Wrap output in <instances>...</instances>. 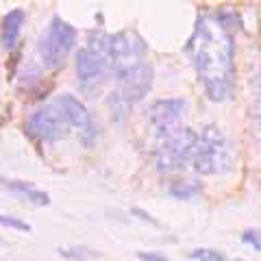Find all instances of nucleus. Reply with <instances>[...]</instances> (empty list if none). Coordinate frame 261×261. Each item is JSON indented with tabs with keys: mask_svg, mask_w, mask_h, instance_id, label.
Masks as SVG:
<instances>
[{
	"mask_svg": "<svg viewBox=\"0 0 261 261\" xmlns=\"http://www.w3.org/2000/svg\"><path fill=\"white\" fill-rule=\"evenodd\" d=\"M185 50L209 100H231L235 81L233 37L224 24L211 15H200Z\"/></svg>",
	"mask_w": 261,
	"mask_h": 261,
	"instance_id": "nucleus-1",
	"label": "nucleus"
},
{
	"mask_svg": "<svg viewBox=\"0 0 261 261\" xmlns=\"http://www.w3.org/2000/svg\"><path fill=\"white\" fill-rule=\"evenodd\" d=\"M192 166L200 176H220L231 172L233 168V148L222 128L207 124L196 135Z\"/></svg>",
	"mask_w": 261,
	"mask_h": 261,
	"instance_id": "nucleus-2",
	"label": "nucleus"
},
{
	"mask_svg": "<svg viewBox=\"0 0 261 261\" xmlns=\"http://www.w3.org/2000/svg\"><path fill=\"white\" fill-rule=\"evenodd\" d=\"M76 76L79 85L87 96H98L111 76V65L107 59V35L92 33L85 48L76 55Z\"/></svg>",
	"mask_w": 261,
	"mask_h": 261,
	"instance_id": "nucleus-3",
	"label": "nucleus"
},
{
	"mask_svg": "<svg viewBox=\"0 0 261 261\" xmlns=\"http://www.w3.org/2000/svg\"><path fill=\"white\" fill-rule=\"evenodd\" d=\"M76 29L70 22L61 20L59 15L48 22L46 31L39 37L37 44V55L42 59V65L48 70H57L61 68L68 59V55L72 53V48L76 44Z\"/></svg>",
	"mask_w": 261,
	"mask_h": 261,
	"instance_id": "nucleus-4",
	"label": "nucleus"
},
{
	"mask_svg": "<svg viewBox=\"0 0 261 261\" xmlns=\"http://www.w3.org/2000/svg\"><path fill=\"white\" fill-rule=\"evenodd\" d=\"M194 146H196V133L192 128L181 126L168 137L159 140V146L154 150V163L161 174L178 172L187 163H192L194 157Z\"/></svg>",
	"mask_w": 261,
	"mask_h": 261,
	"instance_id": "nucleus-5",
	"label": "nucleus"
},
{
	"mask_svg": "<svg viewBox=\"0 0 261 261\" xmlns=\"http://www.w3.org/2000/svg\"><path fill=\"white\" fill-rule=\"evenodd\" d=\"M27 130L35 137V140L44 144H55L70 135V122L65 118L63 109L59 107V102H46L42 107H37L27 120Z\"/></svg>",
	"mask_w": 261,
	"mask_h": 261,
	"instance_id": "nucleus-6",
	"label": "nucleus"
},
{
	"mask_svg": "<svg viewBox=\"0 0 261 261\" xmlns=\"http://www.w3.org/2000/svg\"><path fill=\"white\" fill-rule=\"evenodd\" d=\"M187 109H190V105L185 98H159V100H152L148 105L146 118H148V124L154 130V135L163 140V137L181 128Z\"/></svg>",
	"mask_w": 261,
	"mask_h": 261,
	"instance_id": "nucleus-7",
	"label": "nucleus"
},
{
	"mask_svg": "<svg viewBox=\"0 0 261 261\" xmlns=\"http://www.w3.org/2000/svg\"><path fill=\"white\" fill-rule=\"evenodd\" d=\"M55 100L59 102V107L63 109L72 130H76V135H79V140L83 142V146H92L96 142V124H94V120L89 116L85 105L72 94H61V96H57Z\"/></svg>",
	"mask_w": 261,
	"mask_h": 261,
	"instance_id": "nucleus-8",
	"label": "nucleus"
},
{
	"mask_svg": "<svg viewBox=\"0 0 261 261\" xmlns=\"http://www.w3.org/2000/svg\"><path fill=\"white\" fill-rule=\"evenodd\" d=\"M0 185L7 187L9 192H13L15 196H20L22 200H27V202H31V205H35V207H48L50 205V196H48L46 192H42L39 187H35L33 183L0 176Z\"/></svg>",
	"mask_w": 261,
	"mask_h": 261,
	"instance_id": "nucleus-9",
	"label": "nucleus"
},
{
	"mask_svg": "<svg viewBox=\"0 0 261 261\" xmlns=\"http://www.w3.org/2000/svg\"><path fill=\"white\" fill-rule=\"evenodd\" d=\"M27 22V13L22 9H13L3 18V27H0V44L5 50H13L20 42L22 27Z\"/></svg>",
	"mask_w": 261,
	"mask_h": 261,
	"instance_id": "nucleus-10",
	"label": "nucleus"
},
{
	"mask_svg": "<svg viewBox=\"0 0 261 261\" xmlns=\"http://www.w3.org/2000/svg\"><path fill=\"white\" fill-rule=\"evenodd\" d=\"M250 113L255 118V124L261 133V70L250 81Z\"/></svg>",
	"mask_w": 261,
	"mask_h": 261,
	"instance_id": "nucleus-11",
	"label": "nucleus"
},
{
	"mask_svg": "<svg viewBox=\"0 0 261 261\" xmlns=\"http://www.w3.org/2000/svg\"><path fill=\"white\" fill-rule=\"evenodd\" d=\"M198 194H200V185H196L194 181H178L170 185V196H174L178 200H192Z\"/></svg>",
	"mask_w": 261,
	"mask_h": 261,
	"instance_id": "nucleus-12",
	"label": "nucleus"
},
{
	"mask_svg": "<svg viewBox=\"0 0 261 261\" xmlns=\"http://www.w3.org/2000/svg\"><path fill=\"white\" fill-rule=\"evenodd\" d=\"M190 259H194V261H226L222 252L214 250V248H194L190 252Z\"/></svg>",
	"mask_w": 261,
	"mask_h": 261,
	"instance_id": "nucleus-13",
	"label": "nucleus"
},
{
	"mask_svg": "<svg viewBox=\"0 0 261 261\" xmlns=\"http://www.w3.org/2000/svg\"><path fill=\"white\" fill-rule=\"evenodd\" d=\"M0 226H3V228H13V231H22V233H29L31 231V224L22 222L20 218L5 216V214H0Z\"/></svg>",
	"mask_w": 261,
	"mask_h": 261,
	"instance_id": "nucleus-14",
	"label": "nucleus"
},
{
	"mask_svg": "<svg viewBox=\"0 0 261 261\" xmlns=\"http://www.w3.org/2000/svg\"><path fill=\"white\" fill-rule=\"evenodd\" d=\"M242 240H244V244H248V246H252L257 252H261V231H257V228H248V231H244Z\"/></svg>",
	"mask_w": 261,
	"mask_h": 261,
	"instance_id": "nucleus-15",
	"label": "nucleus"
},
{
	"mask_svg": "<svg viewBox=\"0 0 261 261\" xmlns=\"http://www.w3.org/2000/svg\"><path fill=\"white\" fill-rule=\"evenodd\" d=\"M137 257H140L142 261H172L170 257L161 255V252H144V250L137 252Z\"/></svg>",
	"mask_w": 261,
	"mask_h": 261,
	"instance_id": "nucleus-16",
	"label": "nucleus"
},
{
	"mask_svg": "<svg viewBox=\"0 0 261 261\" xmlns=\"http://www.w3.org/2000/svg\"><path fill=\"white\" fill-rule=\"evenodd\" d=\"M235 261H244V259H235Z\"/></svg>",
	"mask_w": 261,
	"mask_h": 261,
	"instance_id": "nucleus-17",
	"label": "nucleus"
}]
</instances>
